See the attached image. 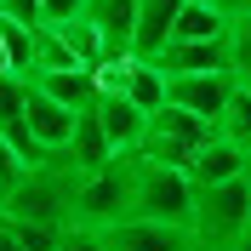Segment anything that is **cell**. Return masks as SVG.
I'll return each instance as SVG.
<instances>
[{
    "instance_id": "44dd1931",
    "label": "cell",
    "mask_w": 251,
    "mask_h": 251,
    "mask_svg": "<svg viewBox=\"0 0 251 251\" xmlns=\"http://www.w3.org/2000/svg\"><path fill=\"white\" fill-rule=\"evenodd\" d=\"M223 251H251V234H240L234 246H223Z\"/></svg>"
},
{
    "instance_id": "5b68a950",
    "label": "cell",
    "mask_w": 251,
    "mask_h": 251,
    "mask_svg": "<svg viewBox=\"0 0 251 251\" xmlns=\"http://www.w3.org/2000/svg\"><path fill=\"white\" fill-rule=\"evenodd\" d=\"M240 75L234 69H200V75H166V103H177V109L188 114H205V120L217 126L223 103L234 97Z\"/></svg>"
},
{
    "instance_id": "d6986e66",
    "label": "cell",
    "mask_w": 251,
    "mask_h": 251,
    "mask_svg": "<svg viewBox=\"0 0 251 251\" xmlns=\"http://www.w3.org/2000/svg\"><path fill=\"white\" fill-rule=\"evenodd\" d=\"M0 251H29L23 240H17V228H12V217L0 211Z\"/></svg>"
},
{
    "instance_id": "8fae6325",
    "label": "cell",
    "mask_w": 251,
    "mask_h": 251,
    "mask_svg": "<svg viewBox=\"0 0 251 251\" xmlns=\"http://www.w3.org/2000/svg\"><path fill=\"white\" fill-rule=\"evenodd\" d=\"M34 86H46L57 103H69V109H92L97 92H103V80H97V69H86V63H69V69H40V75H29Z\"/></svg>"
},
{
    "instance_id": "e0dca14e",
    "label": "cell",
    "mask_w": 251,
    "mask_h": 251,
    "mask_svg": "<svg viewBox=\"0 0 251 251\" xmlns=\"http://www.w3.org/2000/svg\"><path fill=\"white\" fill-rule=\"evenodd\" d=\"M51 251H114V246H109V234H103V228H86V223H69V228L57 234V246H51Z\"/></svg>"
},
{
    "instance_id": "7c38bea8",
    "label": "cell",
    "mask_w": 251,
    "mask_h": 251,
    "mask_svg": "<svg viewBox=\"0 0 251 251\" xmlns=\"http://www.w3.org/2000/svg\"><path fill=\"white\" fill-rule=\"evenodd\" d=\"M63 154L75 160L80 172H97V166H109L120 149H114V137L103 131V120H97V109H80V120H75V137H69V149Z\"/></svg>"
},
{
    "instance_id": "5bb4252c",
    "label": "cell",
    "mask_w": 251,
    "mask_h": 251,
    "mask_svg": "<svg viewBox=\"0 0 251 251\" xmlns=\"http://www.w3.org/2000/svg\"><path fill=\"white\" fill-rule=\"evenodd\" d=\"M246 160H251L246 149H240V143H228V137L217 131V137H211L200 154H194L188 177H194V183H223V177H240V172H246Z\"/></svg>"
},
{
    "instance_id": "7a4b0ae2",
    "label": "cell",
    "mask_w": 251,
    "mask_h": 251,
    "mask_svg": "<svg viewBox=\"0 0 251 251\" xmlns=\"http://www.w3.org/2000/svg\"><path fill=\"white\" fill-rule=\"evenodd\" d=\"M240 234H251V183H246V172L223 177V183H194V240L205 251H223Z\"/></svg>"
},
{
    "instance_id": "ffe728a7",
    "label": "cell",
    "mask_w": 251,
    "mask_h": 251,
    "mask_svg": "<svg viewBox=\"0 0 251 251\" xmlns=\"http://www.w3.org/2000/svg\"><path fill=\"white\" fill-rule=\"evenodd\" d=\"M223 6V17H228V23H234V17H251V0H217Z\"/></svg>"
},
{
    "instance_id": "7402d4cb",
    "label": "cell",
    "mask_w": 251,
    "mask_h": 251,
    "mask_svg": "<svg viewBox=\"0 0 251 251\" xmlns=\"http://www.w3.org/2000/svg\"><path fill=\"white\" fill-rule=\"evenodd\" d=\"M188 251H205V246H188Z\"/></svg>"
},
{
    "instance_id": "30bf717a",
    "label": "cell",
    "mask_w": 251,
    "mask_h": 251,
    "mask_svg": "<svg viewBox=\"0 0 251 251\" xmlns=\"http://www.w3.org/2000/svg\"><path fill=\"white\" fill-rule=\"evenodd\" d=\"M154 63L166 75H200V69H234L228 63V34L223 40H166L154 51Z\"/></svg>"
},
{
    "instance_id": "2e32d148",
    "label": "cell",
    "mask_w": 251,
    "mask_h": 251,
    "mask_svg": "<svg viewBox=\"0 0 251 251\" xmlns=\"http://www.w3.org/2000/svg\"><path fill=\"white\" fill-rule=\"evenodd\" d=\"M228 63H234L240 86H251V17H234L228 23Z\"/></svg>"
},
{
    "instance_id": "4fadbf2b",
    "label": "cell",
    "mask_w": 251,
    "mask_h": 251,
    "mask_svg": "<svg viewBox=\"0 0 251 251\" xmlns=\"http://www.w3.org/2000/svg\"><path fill=\"white\" fill-rule=\"evenodd\" d=\"M177 12L183 0H137V40H131V57H154L177 29Z\"/></svg>"
},
{
    "instance_id": "ba28073f",
    "label": "cell",
    "mask_w": 251,
    "mask_h": 251,
    "mask_svg": "<svg viewBox=\"0 0 251 251\" xmlns=\"http://www.w3.org/2000/svg\"><path fill=\"white\" fill-rule=\"evenodd\" d=\"M92 109H97V120H103V131L114 137V149H120V154L143 143V126H149V109H137V103H131V97L120 92V86H103Z\"/></svg>"
},
{
    "instance_id": "3957f363",
    "label": "cell",
    "mask_w": 251,
    "mask_h": 251,
    "mask_svg": "<svg viewBox=\"0 0 251 251\" xmlns=\"http://www.w3.org/2000/svg\"><path fill=\"white\" fill-rule=\"evenodd\" d=\"M211 137H217V126L205 120V114H188V109H177V103H166V109L149 114L137 154L166 160V166H183V172H188V166H194V154H200Z\"/></svg>"
},
{
    "instance_id": "9a60e30c",
    "label": "cell",
    "mask_w": 251,
    "mask_h": 251,
    "mask_svg": "<svg viewBox=\"0 0 251 251\" xmlns=\"http://www.w3.org/2000/svg\"><path fill=\"white\" fill-rule=\"evenodd\" d=\"M217 131L251 154V86H234V97H228L223 114H217Z\"/></svg>"
},
{
    "instance_id": "277c9868",
    "label": "cell",
    "mask_w": 251,
    "mask_h": 251,
    "mask_svg": "<svg viewBox=\"0 0 251 251\" xmlns=\"http://www.w3.org/2000/svg\"><path fill=\"white\" fill-rule=\"evenodd\" d=\"M126 217H131V149L86 172L75 194V223H86V228H114Z\"/></svg>"
},
{
    "instance_id": "6da1fadb",
    "label": "cell",
    "mask_w": 251,
    "mask_h": 251,
    "mask_svg": "<svg viewBox=\"0 0 251 251\" xmlns=\"http://www.w3.org/2000/svg\"><path fill=\"white\" fill-rule=\"evenodd\" d=\"M131 217L194 228V177L183 166H166V160H149L131 149Z\"/></svg>"
},
{
    "instance_id": "ac0fdd59",
    "label": "cell",
    "mask_w": 251,
    "mask_h": 251,
    "mask_svg": "<svg viewBox=\"0 0 251 251\" xmlns=\"http://www.w3.org/2000/svg\"><path fill=\"white\" fill-rule=\"evenodd\" d=\"M86 12V0H40V23H69Z\"/></svg>"
},
{
    "instance_id": "8992f818",
    "label": "cell",
    "mask_w": 251,
    "mask_h": 251,
    "mask_svg": "<svg viewBox=\"0 0 251 251\" xmlns=\"http://www.w3.org/2000/svg\"><path fill=\"white\" fill-rule=\"evenodd\" d=\"M114 251H188L200 246L188 223H154V217H126L114 228H103Z\"/></svg>"
},
{
    "instance_id": "52a82bcc",
    "label": "cell",
    "mask_w": 251,
    "mask_h": 251,
    "mask_svg": "<svg viewBox=\"0 0 251 251\" xmlns=\"http://www.w3.org/2000/svg\"><path fill=\"white\" fill-rule=\"evenodd\" d=\"M75 120H80V109L57 103L46 86H34V80H29V131H34V143H40L46 154H63V149H69Z\"/></svg>"
},
{
    "instance_id": "9c48e42d",
    "label": "cell",
    "mask_w": 251,
    "mask_h": 251,
    "mask_svg": "<svg viewBox=\"0 0 251 251\" xmlns=\"http://www.w3.org/2000/svg\"><path fill=\"white\" fill-rule=\"evenodd\" d=\"M86 17L97 23L103 46L114 57H131V40H137V0H86Z\"/></svg>"
}]
</instances>
